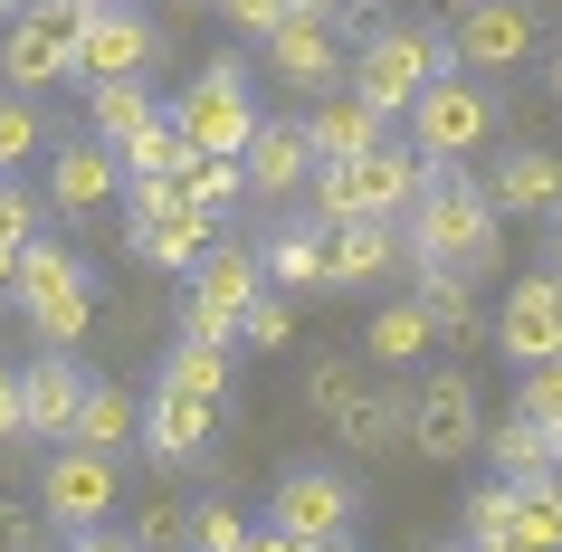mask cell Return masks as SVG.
Instances as JSON below:
<instances>
[{
    "label": "cell",
    "instance_id": "cell-1",
    "mask_svg": "<svg viewBox=\"0 0 562 552\" xmlns=\"http://www.w3.org/2000/svg\"><path fill=\"white\" fill-rule=\"evenodd\" d=\"M439 172V162H419L411 144H372L353 153V162H315L305 172V201H315V229H334V219H401V210L419 201V181Z\"/></svg>",
    "mask_w": 562,
    "mask_h": 552
},
{
    "label": "cell",
    "instance_id": "cell-2",
    "mask_svg": "<svg viewBox=\"0 0 562 552\" xmlns=\"http://www.w3.org/2000/svg\"><path fill=\"white\" fill-rule=\"evenodd\" d=\"M401 219H411L401 248H411L419 267H458V277H476V267L496 258V201H486L476 181H458L448 162L419 181V201L401 210Z\"/></svg>",
    "mask_w": 562,
    "mask_h": 552
},
{
    "label": "cell",
    "instance_id": "cell-3",
    "mask_svg": "<svg viewBox=\"0 0 562 552\" xmlns=\"http://www.w3.org/2000/svg\"><path fill=\"white\" fill-rule=\"evenodd\" d=\"M439 77H458V48H448L439 30H411V20L372 30L353 58H344V87H353L372 115H411V95L439 87Z\"/></svg>",
    "mask_w": 562,
    "mask_h": 552
},
{
    "label": "cell",
    "instance_id": "cell-4",
    "mask_svg": "<svg viewBox=\"0 0 562 552\" xmlns=\"http://www.w3.org/2000/svg\"><path fill=\"white\" fill-rule=\"evenodd\" d=\"M10 295H20V315L38 324V343L48 352H77L95 324V295H87V267L67 258L58 238H30V258H20V277H10Z\"/></svg>",
    "mask_w": 562,
    "mask_h": 552
},
{
    "label": "cell",
    "instance_id": "cell-5",
    "mask_svg": "<svg viewBox=\"0 0 562 552\" xmlns=\"http://www.w3.org/2000/svg\"><path fill=\"white\" fill-rule=\"evenodd\" d=\"M87 10H95V0H30V10H10V38H0V77H10V95H38V87H58L67 67H77Z\"/></svg>",
    "mask_w": 562,
    "mask_h": 552
},
{
    "label": "cell",
    "instance_id": "cell-6",
    "mask_svg": "<svg viewBox=\"0 0 562 552\" xmlns=\"http://www.w3.org/2000/svg\"><path fill=\"white\" fill-rule=\"evenodd\" d=\"M258 248H238V238H210L201 267H191V305H181V334L191 343H238V315H248V295H258Z\"/></svg>",
    "mask_w": 562,
    "mask_h": 552
},
{
    "label": "cell",
    "instance_id": "cell-7",
    "mask_svg": "<svg viewBox=\"0 0 562 552\" xmlns=\"http://www.w3.org/2000/svg\"><path fill=\"white\" fill-rule=\"evenodd\" d=\"M172 134H181L191 153H238L248 134H258V105H248V67H238V58H210L201 77L181 87Z\"/></svg>",
    "mask_w": 562,
    "mask_h": 552
},
{
    "label": "cell",
    "instance_id": "cell-8",
    "mask_svg": "<svg viewBox=\"0 0 562 552\" xmlns=\"http://www.w3.org/2000/svg\"><path fill=\"white\" fill-rule=\"evenodd\" d=\"M411 153L419 162H458V153H476L486 134H496V95L476 87V77H439V87L411 95Z\"/></svg>",
    "mask_w": 562,
    "mask_h": 552
},
{
    "label": "cell",
    "instance_id": "cell-9",
    "mask_svg": "<svg viewBox=\"0 0 562 552\" xmlns=\"http://www.w3.org/2000/svg\"><path fill=\"white\" fill-rule=\"evenodd\" d=\"M115 495H124L115 448H77V438H58V458H48V476H38V515L67 523V533H95V523L115 515Z\"/></svg>",
    "mask_w": 562,
    "mask_h": 552
},
{
    "label": "cell",
    "instance_id": "cell-10",
    "mask_svg": "<svg viewBox=\"0 0 562 552\" xmlns=\"http://www.w3.org/2000/svg\"><path fill=\"white\" fill-rule=\"evenodd\" d=\"M305 401H315V419H325L344 448H391V438H401V401H391L382 381H362L353 362H315Z\"/></svg>",
    "mask_w": 562,
    "mask_h": 552
},
{
    "label": "cell",
    "instance_id": "cell-11",
    "mask_svg": "<svg viewBox=\"0 0 562 552\" xmlns=\"http://www.w3.org/2000/svg\"><path fill=\"white\" fill-rule=\"evenodd\" d=\"M210 238H220V219H210L181 181H134V248H144L153 267H201Z\"/></svg>",
    "mask_w": 562,
    "mask_h": 552
},
{
    "label": "cell",
    "instance_id": "cell-12",
    "mask_svg": "<svg viewBox=\"0 0 562 552\" xmlns=\"http://www.w3.org/2000/svg\"><path fill=\"white\" fill-rule=\"evenodd\" d=\"M401 438H411L419 458H468L486 419H476V381L439 372V381H411V401H401Z\"/></svg>",
    "mask_w": 562,
    "mask_h": 552
},
{
    "label": "cell",
    "instance_id": "cell-13",
    "mask_svg": "<svg viewBox=\"0 0 562 552\" xmlns=\"http://www.w3.org/2000/svg\"><path fill=\"white\" fill-rule=\"evenodd\" d=\"M153 67V20L134 10V0H95L87 30H77V87H105V77H144Z\"/></svg>",
    "mask_w": 562,
    "mask_h": 552
},
{
    "label": "cell",
    "instance_id": "cell-14",
    "mask_svg": "<svg viewBox=\"0 0 562 552\" xmlns=\"http://www.w3.org/2000/svg\"><path fill=\"white\" fill-rule=\"evenodd\" d=\"M267 523L296 533V543H344L353 533V486L334 466H296V476H277V495H267Z\"/></svg>",
    "mask_w": 562,
    "mask_h": 552
},
{
    "label": "cell",
    "instance_id": "cell-15",
    "mask_svg": "<svg viewBox=\"0 0 562 552\" xmlns=\"http://www.w3.org/2000/svg\"><path fill=\"white\" fill-rule=\"evenodd\" d=\"M496 343H505V362H562V277L553 267L515 277V295L496 315Z\"/></svg>",
    "mask_w": 562,
    "mask_h": 552
},
{
    "label": "cell",
    "instance_id": "cell-16",
    "mask_svg": "<svg viewBox=\"0 0 562 552\" xmlns=\"http://www.w3.org/2000/svg\"><path fill=\"white\" fill-rule=\"evenodd\" d=\"M458 67H525L533 48H543V30H533L525 0H476V10H458Z\"/></svg>",
    "mask_w": 562,
    "mask_h": 552
},
{
    "label": "cell",
    "instance_id": "cell-17",
    "mask_svg": "<svg viewBox=\"0 0 562 552\" xmlns=\"http://www.w3.org/2000/svg\"><path fill=\"white\" fill-rule=\"evenodd\" d=\"M344 58H353V48H344L334 20H286V30H267V67L296 95H334L344 87Z\"/></svg>",
    "mask_w": 562,
    "mask_h": 552
},
{
    "label": "cell",
    "instance_id": "cell-18",
    "mask_svg": "<svg viewBox=\"0 0 562 552\" xmlns=\"http://www.w3.org/2000/svg\"><path fill=\"white\" fill-rule=\"evenodd\" d=\"M210 438H220V401H210V391H172V381H162V391L144 401V448H153V466H191Z\"/></svg>",
    "mask_w": 562,
    "mask_h": 552
},
{
    "label": "cell",
    "instance_id": "cell-19",
    "mask_svg": "<svg viewBox=\"0 0 562 552\" xmlns=\"http://www.w3.org/2000/svg\"><path fill=\"white\" fill-rule=\"evenodd\" d=\"M87 381H95V372H77L67 352H48V343H38V362L20 372V429L58 448V438L77 429V401H87Z\"/></svg>",
    "mask_w": 562,
    "mask_h": 552
},
{
    "label": "cell",
    "instance_id": "cell-20",
    "mask_svg": "<svg viewBox=\"0 0 562 552\" xmlns=\"http://www.w3.org/2000/svg\"><path fill=\"white\" fill-rule=\"evenodd\" d=\"M305 172H315V144H305V124H267L238 144V181L248 191H267V201H286V191H305Z\"/></svg>",
    "mask_w": 562,
    "mask_h": 552
},
{
    "label": "cell",
    "instance_id": "cell-21",
    "mask_svg": "<svg viewBox=\"0 0 562 552\" xmlns=\"http://www.w3.org/2000/svg\"><path fill=\"white\" fill-rule=\"evenodd\" d=\"M124 191V162H115V144H95V134H77V144H58V162H48V201L58 210H105Z\"/></svg>",
    "mask_w": 562,
    "mask_h": 552
},
{
    "label": "cell",
    "instance_id": "cell-22",
    "mask_svg": "<svg viewBox=\"0 0 562 552\" xmlns=\"http://www.w3.org/2000/svg\"><path fill=\"white\" fill-rule=\"evenodd\" d=\"M391 134V115H372L353 87L315 95V115H305V144H315V162H353V153H372Z\"/></svg>",
    "mask_w": 562,
    "mask_h": 552
},
{
    "label": "cell",
    "instance_id": "cell-23",
    "mask_svg": "<svg viewBox=\"0 0 562 552\" xmlns=\"http://www.w3.org/2000/svg\"><path fill=\"white\" fill-rule=\"evenodd\" d=\"M486 201L515 210V219H553V210H562V153L515 144V153L496 162V181H486Z\"/></svg>",
    "mask_w": 562,
    "mask_h": 552
},
{
    "label": "cell",
    "instance_id": "cell-24",
    "mask_svg": "<svg viewBox=\"0 0 562 552\" xmlns=\"http://www.w3.org/2000/svg\"><path fill=\"white\" fill-rule=\"evenodd\" d=\"M391 258H401V229L391 219H334L325 229V286H372Z\"/></svg>",
    "mask_w": 562,
    "mask_h": 552
},
{
    "label": "cell",
    "instance_id": "cell-25",
    "mask_svg": "<svg viewBox=\"0 0 562 552\" xmlns=\"http://www.w3.org/2000/svg\"><path fill=\"white\" fill-rule=\"evenodd\" d=\"M419 315H429V334H448V343H476L486 334V315H476V286L458 277V267H419Z\"/></svg>",
    "mask_w": 562,
    "mask_h": 552
},
{
    "label": "cell",
    "instance_id": "cell-26",
    "mask_svg": "<svg viewBox=\"0 0 562 552\" xmlns=\"http://www.w3.org/2000/svg\"><path fill=\"white\" fill-rule=\"evenodd\" d=\"M505 533L525 552H562V476H525L505 486Z\"/></svg>",
    "mask_w": 562,
    "mask_h": 552
},
{
    "label": "cell",
    "instance_id": "cell-27",
    "mask_svg": "<svg viewBox=\"0 0 562 552\" xmlns=\"http://www.w3.org/2000/svg\"><path fill=\"white\" fill-rule=\"evenodd\" d=\"M67 438H77V448H134V438H144V409H134V391H115V381H87Z\"/></svg>",
    "mask_w": 562,
    "mask_h": 552
},
{
    "label": "cell",
    "instance_id": "cell-28",
    "mask_svg": "<svg viewBox=\"0 0 562 552\" xmlns=\"http://www.w3.org/2000/svg\"><path fill=\"white\" fill-rule=\"evenodd\" d=\"M153 115H162V105H153L144 77H105V87H87V124H95V144H134Z\"/></svg>",
    "mask_w": 562,
    "mask_h": 552
},
{
    "label": "cell",
    "instance_id": "cell-29",
    "mask_svg": "<svg viewBox=\"0 0 562 552\" xmlns=\"http://www.w3.org/2000/svg\"><path fill=\"white\" fill-rule=\"evenodd\" d=\"M258 277H267V286H286V295L325 286V229H315V219H305V229H277L258 248Z\"/></svg>",
    "mask_w": 562,
    "mask_h": 552
},
{
    "label": "cell",
    "instance_id": "cell-30",
    "mask_svg": "<svg viewBox=\"0 0 562 552\" xmlns=\"http://www.w3.org/2000/svg\"><path fill=\"white\" fill-rule=\"evenodd\" d=\"M486 458H496V476L505 486H525V476H562V458H553V438L533 429V419H496V429L476 438Z\"/></svg>",
    "mask_w": 562,
    "mask_h": 552
},
{
    "label": "cell",
    "instance_id": "cell-31",
    "mask_svg": "<svg viewBox=\"0 0 562 552\" xmlns=\"http://www.w3.org/2000/svg\"><path fill=\"white\" fill-rule=\"evenodd\" d=\"M38 191H20V181L0 172V295H10V277H20V258H30V238H38Z\"/></svg>",
    "mask_w": 562,
    "mask_h": 552
},
{
    "label": "cell",
    "instance_id": "cell-32",
    "mask_svg": "<svg viewBox=\"0 0 562 552\" xmlns=\"http://www.w3.org/2000/svg\"><path fill=\"white\" fill-rule=\"evenodd\" d=\"M172 181L210 210V219H220V210H229L238 191H248V181H238V153H181V172H172Z\"/></svg>",
    "mask_w": 562,
    "mask_h": 552
},
{
    "label": "cell",
    "instance_id": "cell-33",
    "mask_svg": "<svg viewBox=\"0 0 562 552\" xmlns=\"http://www.w3.org/2000/svg\"><path fill=\"white\" fill-rule=\"evenodd\" d=\"M362 343H372V362H419V352L439 343V334H429V315H419V305H382Z\"/></svg>",
    "mask_w": 562,
    "mask_h": 552
},
{
    "label": "cell",
    "instance_id": "cell-34",
    "mask_svg": "<svg viewBox=\"0 0 562 552\" xmlns=\"http://www.w3.org/2000/svg\"><path fill=\"white\" fill-rule=\"evenodd\" d=\"M181 153H191V144L172 134V115H153L134 144H115V162H124L134 181H172V172H181Z\"/></svg>",
    "mask_w": 562,
    "mask_h": 552
},
{
    "label": "cell",
    "instance_id": "cell-35",
    "mask_svg": "<svg viewBox=\"0 0 562 552\" xmlns=\"http://www.w3.org/2000/svg\"><path fill=\"white\" fill-rule=\"evenodd\" d=\"M515 419H533V429L553 438V458H562V362H525V381H515Z\"/></svg>",
    "mask_w": 562,
    "mask_h": 552
},
{
    "label": "cell",
    "instance_id": "cell-36",
    "mask_svg": "<svg viewBox=\"0 0 562 552\" xmlns=\"http://www.w3.org/2000/svg\"><path fill=\"white\" fill-rule=\"evenodd\" d=\"M238 343H248V352H286V343H296V305H286V286H258V295H248Z\"/></svg>",
    "mask_w": 562,
    "mask_h": 552
},
{
    "label": "cell",
    "instance_id": "cell-37",
    "mask_svg": "<svg viewBox=\"0 0 562 552\" xmlns=\"http://www.w3.org/2000/svg\"><path fill=\"white\" fill-rule=\"evenodd\" d=\"M162 381H172V391H210V401H229V343H191V334H181V352L162 362Z\"/></svg>",
    "mask_w": 562,
    "mask_h": 552
},
{
    "label": "cell",
    "instance_id": "cell-38",
    "mask_svg": "<svg viewBox=\"0 0 562 552\" xmlns=\"http://www.w3.org/2000/svg\"><path fill=\"white\" fill-rule=\"evenodd\" d=\"M38 153V105L30 95H0V172H20Z\"/></svg>",
    "mask_w": 562,
    "mask_h": 552
},
{
    "label": "cell",
    "instance_id": "cell-39",
    "mask_svg": "<svg viewBox=\"0 0 562 552\" xmlns=\"http://www.w3.org/2000/svg\"><path fill=\"white\" fill-rule=\"evenodd\" d=\"M134 543H144V552H172V543H191V515H181L172 495H153L144 515H134Z\"/></svg>",
    "mask_w": 562,
    "mask_h": 552
},
{
    "label": "cell",
    "instance_id": "cell-40",
    "mask_svg": "<svg viewBox=\"0 0 562 552\" xmlns=\"http://www.w3.org/2000/svg\"><path fill=\"white\" fill-rule=\"evenodd\" d=\"M238 543H248V523L229 505H191V552H238Z\"/></svg>",
    "mask_w": 562,
    "mask_h": 552
},
{
    "label": "cell",
    "instance_id": "cell-41",
    "mask_svg": "<svg viewBox=\"0 0 562 552\" xmlns=\"http://www.w3.org/2000/svg\"><path fill=\"white\" fill-rule=\"evenodd\" d=\"M220 10H229L248 38H267V30H286V20H296V0H220Z\"/></svg>",
    "mask_w": 562,
    "mask_h": 552
},
{
    "label": "cell",
    "instance_id": "cell-42",
    "mask_svg": "<svg viewBox=\"0 0 562 552\" xmlns=\"http://www.w3.org/2000/svg\"><path fill=\"white\" fill-rule=\"evenodd\" d=\"M30 543H38V505L0 495V552H30Z\"/></svg>",
    "mask_w": 562,
    "mask_h": 552
},
{
    "label": "cell",
    "instance_id": "cell-43",
    "mask_svg": "<svg viewBox=\"0 0 562 552\" xmlns=\"http://www.w3.org/2000/svg\"><path fill=\"white\" fill-rule=\"evenodd\" d=\"M0 438H30L20 429V372H10V362H0Z\"/></svg>",
    "mask_w": 562,
    "mask_h": 552
},
{
    "label": "cell",
    "instance_id": "cell-44",
    "mask_svg": "<svg viewBox=\"0 0 562 552\" xmlns=\"http://www.w3.org/2000/svg\"><path fill=\"white\" fill-rule=\"evenodd\" d=\"M77 552H144V543H134V533H105V523H95V533H77Z\"/></svg>",
    "mask_w": 562,
    "mask_h": 552
},
{
    "label": "cell",
    "instance_id": "cell-45",
    "mask_svg": "<svg viewBox=\"0 0 562 552\" xmlns=\"http://www.w3.org/2000/svg\"><path fill=\"white\" fill-rule=\"evenodd\" d=\"M468 552H525V543H515V533L496 523V533H468Z\"/></svg>",
    "mask_w": 562,
    "mask_h": 552
},
{
    "label": "cell",
    "instance_id": "cell-46",
    "mask_svg": "<svg viewBox=\"0 0 562 552\" xmlns=\"http://www.w3.org/2000/svg\"><path fill=\"white\" fill-rule=\"evenodd\" d=\"M553 277H562V210H553Z\"/></svg>",
    "mask_w": 562,
    "mask_h": 552
},
{
    "label": "cell",
    "instance_id": "cell-47",
    "mask_svg": "<svg viewBox=\"0 0 562 552\" xmlns=\"http://www.w3.org/2000/svg\"><path fill=\"white\" fill-rule=\"evenodd\" d=\"M553 105H562V58H553Z\"/></svg>",
    "mask_w": 562,
    "mask_h": 552
},
{
    "label": "cell",
    "instance_id": "cell-48",
    "mask_svg": "<svg viewBox=\"0 0 562 552\" xmlns=\"http://www.w3.org/2000/svg\"><path fill=\"white\" fill-rule=\"evenodd\" d=\"M0 10H30V0H0Z\"/></svg>",
    "mask_w": 562,
    "mask_h": 552
},
{
    "label": "cell",
    "instance_id": "cell-49",
    "mask_svg": "<svg viewBox=\"0 0 562 552\" xmlns=\"http://www.w3.org/2000/svg\"><path fill=\"white\" fill-rule=\"evenodd\" d=\"M315 552H344V543H315Z\"/></svg>",
    "mask_w": 562,
    "mask_h": 552
},
{
    "label": "cell",
    "instance_id": "cell-50",
    "mask_svg": "<svg viewBox=\"0 0 562 552\" xmlns=\"http://www.w3.org/2000/svg\"><path fill=\"white\" fill-rule=\"evenodd\" d=\"M30 552H58V543H30Z\"/></svg>",
    "mask_w": 562,
    "mask_h": 552
},
{
    "label": "cell",
    "instance_id": "cell-51",
    "mask_svg": "<svg viewBox=\"0 0 562 552\" xmlns=\"http://www.w3.org/2000/svg\"><path fill=\"white\" fill-rule=\"evenodd\" d=\"M458 10H476V0H458Z\"/></svg>",
    "mask_w": 562,
    "mask_h": 552
}]
</instances>
